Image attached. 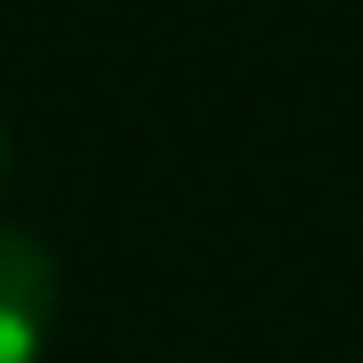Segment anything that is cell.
<instances>
[{
    "mask_svg": "<svg viewBox=\"0 0 363 363\" xmlns=\"http://www.w3.org/2000/svg\"><path fill=\"white\" fill-rule=\"evenodd\" d=\"M0 158H9V150H0Z\"/></svg>",
    "mask_w": 363,
    "mask_h": 363,
    "instance_id": "7a4b0ae2",
    "label": "cell"
},
{
    "mask_svg": "<svg viewBox=\"0 0 363 363\" xmlns=\"http://www.w3.org/2000/svg\"><path fill=\"white\" fill-rule=\"evenodd\" d=\"M55 332V261L40 237L0 229V363H40Z\"/></svg>",
    "mask_w": 363,
    "mask_h": 363,
    "instance_id": "6da1fadb",
    "label": "cell"
}]
</instances>
